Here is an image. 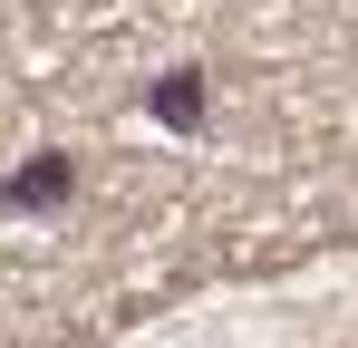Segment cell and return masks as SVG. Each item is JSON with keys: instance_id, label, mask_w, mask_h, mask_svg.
<instances>
[{"instance_id": "cell-2", "label": "cell", "mask_w": 358, "mask_h": 348, "mask_svg": "<svg viewBox=\"0 0 358 348\" xmlns=\"http://www.w3.org/2000/svg\"><path fill=\"white\" fill-rule=\"evenodd\" d=\"M155 116L184 126V116H194V78H165V87H155Z\"/></svg>"}, {"instance_id": "cell-1", "label": "cell", "mask_w": 358, "mask_h": 348, "mask_svg": "<svg viewBox=\"0 0 358 348\" xmlns=\"http://www.w3.org/2000/svg\"><path fill=\"white\" fill-rule=\"evenodd\" d=\"M68 194V165H29V174H10V203H59Z\"/></svg>"}]
</instances>
